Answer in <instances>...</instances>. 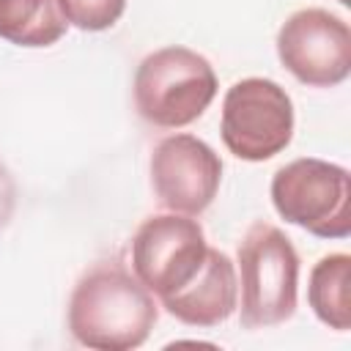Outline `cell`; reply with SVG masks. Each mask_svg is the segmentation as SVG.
<instances>
[{
	"instance_id": "6",
	"label": "cell",
	"mask_w": 351,
	"mask_h": 351,
	"mask_svg": "<svg viewBox=\"0 0 351 351\" xmlns=\"http://www.w3.org/2000/svg\"><path fill=\"white\" fill-rule=\"evenodd\" d=\"M208 255L206 233L186 214H154L132 239V271L159 299L181 291Z\"/></svg>"
},
{
	"instance_id": "7",
	"label": "cell",
	"mask_w": 351,
	"mask_h": 351,
	"mask_svg": "<svg viewBox=\"0 0 351 351\" xmlns=\"http://www.w3.org/2000/svg\"><path fill=\"white\" fill-rule=\"evenodd\" d=\"M277 55L310 88L340 85L351 74V27L326 8H302L282 22Z\"/></svg>"
},
{
	"instance_id": "11",
	"label": "cell",
	"mask_w": 351,
	"mask_h": 351,
	"mask_svg": "<svg viewBox=\"0 0 351 351\" xmlns=\"http://www.w3.org/2000/svg\"><path fill=\"white\" fill-rule=\"evenodd\" d=\"M63 33L58 0H0V38L16 47H52Z\"/></svg>"
},
{
	"instance_id": "9",
	"label": "cell",
	"mask_w": 351,
	"mask_h": 351,
	"mask_svg": "<svg viewBox=\"0 0 351 351\" xmlns=\"http://www.w3.org/2000/svg\"><path fill=\"white\" fill-rule=\"evenodd\" d=\"M159 302L173 318H178L186 326L208 329L228 321L239 307V280L233 261L225 252L208 247L200 271L181 291Z\"/></svg>"
},
{
	"instance_id": "5",
	"label": "cell",
	"mask_w": 351,
	"mask_h": 351,
	"mask_svg": "<svg viewBox=\"0 0 351 351\" xmlns=\"http://www.w3.org/2000/svg\"><path fill=\"white\" fill-rule=\"evenodd\" d=\"M293 121V101L282 85L266 77H247L233 82L222 99L219 134L236 159L266 162L288 148Z\"/></svg>"
},
{
	"instance_id": "10",
	"label": "cell",
	"mask_w": 351,
	"mask_h": 351,
	"mask_svg": "<svg viewBox=\"0 0 351 351\" xmlns=\"http://www.w3.org/2000/svg\"><path fill=\"white\" fill-rule=\"evenodd\" d=\"M307 302L321 324L335 332L351 329V258L346 252L324 255L307 280Z\"/></svg>"
},
{
	"instance_id": "13",
	"label": "cell",
	"mask_w": 351,
	"mask_h": 351,
	"mask_svg": "<svg viewBox=\"0 0 351 351\" xmlns=\"http://www.w3.org/2000/svg\"><path fill=\"white\" fill-rule=\"evenodd\" d=\"M340 3H343V5H348V3H351V0H340Z\"/></svg>"
},
{
	"instance_id": "3",
	"label": "cell",
	"mask_w": 351,
	"mask_h": 351,
	"mask_svg": "<svg viewBox=\"0 0 351 351\" xmlns=\"http://www.w3.org/2000/svg\"><path fill=\"white\" fill-rule=\"evenodd\" d=\"M241 307L244 329H263L285 324L296 313L299 255L293 241L269 222L247 228L239 244Z\"/></svg>"
},
{
	"instance_id": "1",
	"label": "cell",
	"mask_w": 351,
	"mask_h": 351,
	"mask_svg": "<svg viewBox=\"0 0 351 351\" xmlns=\"http://www.w3.org/2000/svg\"><path fill=\"white\" fill-rule=\"evenodd\" d=\"M159 318L154 293L121 263L88 269L69 299L71 337L96 351H129L148 340Z\"/></svg>"
},
{
	"instance_id": "4",
	"label": "cell",
	"mask_w": 351,
	"mask_h": 351,
	"mask_svg": "<svg viewBox=\"0 0 351 351\" xmlns=\"http://www.w3.org/2000/svg\"><path fill=\"white\" fill-rule=\"evenodd\" d=\"M274 211L318 239H346L351 233V176L343 165L302 156L280 167L271 178Z\"/></svg>"
},
{
	"instance_id": "8",
	"label": "cell",
	"mask_w": 351,
	"mask_h": 351,
	"mask_svg": "<svg viewBox=\"0 0 351 351\" xmlns=\"http://www.w3.org/2000/svg\"><path fill=\"white\" fill-rule=\"evenodd\" d=\"M219 181L222 159L200 137L170 134L156 143L151 154V186L167 211L186 217L203 214L214 203Z\"/></svg>"
},
{
	"instance_id": "2",
	"label": "cell",
	"mask_w": 351,
	"mask_h": 351,
	"mask_svg": "<svg viewBox=\"0 0 351 351\" xmlns=\"http://www.w3.org/2000/svg\"><path fill=\"white\" fill-rule=\"evenodd\" d=\"M214 66L189 47H162L145 55L134 74V107L159 129L197 121L217 96Z\"/></svg>"
},
{
	"instance_id": "12",
	"label": "cell",
	"mask_w": 351,
	"mask_h": 351,
	"mask_svg": "<svg viewBox=\"0 0 351 351\" xmlns=\"http://www.w3.org/2000/svg\"><path fill=\"white\" fill-rule=\"evenodd\" d=\"M126 8V0H58V11L66 25L80 30H107L112 27Z\"/></svg>"
}]
</instances>
